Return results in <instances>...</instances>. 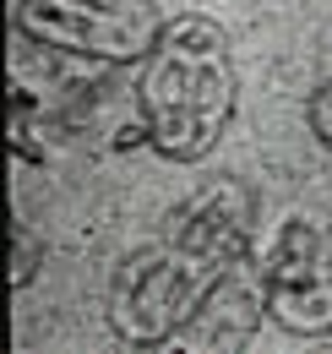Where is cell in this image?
<instances>
[{"label": "cell", "instance_id": "7", "mask_svg": "<svg viewBox=\"0 0 332 354\" xmlns=\"http://www.w3.org/2000/svg\"><path fill=\"white\" fill-rule=\"evenodd\" d=\"M305 115H311V131H316V142H322V147H332V77H327L316 93H311V109H305Z\"/></svg>", "mask_w": 332, "mask_h": 354}, {"label": "cell", "instance_id": "2", "mask_svg": "<svg viewBox=\"0 0 332 354\" xmlns=\"http://www.w3.org/2000/svg\"><path fill=\"white\" fill-rule=\"evenodd\" d=\"M142 136L169 164H202L240 109V60L229 28L208 11L169 17L136 77Z\"/></svg>", "mask_w": 332, "mask_h": 354}, {"label": "cell", "instance_id": "3", "mask_svg": "<svg viewBox=\"0 0 332 354\" xmlns=\"http://www.w3.org/2000/svg\"><path fill=\"white\" fill-rule=\"evenodd\" d=\"M11 33L55 55L131 66V60H147V49L158 44L164 17L153 0H17Z\"/></svg>", "mask_w": 332, "mask_h": 354}, {"label": "cell", "instance_id": "1", "mask_svg": "<svg viewBox=\"0 0 332 354\" xmlns=\"http://www.w3.org/2000/svg\"><path fill=\"white\" fill-rule=\"evenodd\" d=\"M246 251H256V191L234 175H212L169 207L153 240L120 257L104 300L115 338L136 349L174 344L212 278Z\"/></svg>", "mask_w": 332, "mask_h": 354}, {"label": "cell", "instance_id": "5", "mask_svg": "<svg viewBox=\"0 0 332 354\" xmlns=\"http://www.w3.org/2000/svg\"><path fill=\"white\" fill-rule=\"evenodd\" d=\"M261 316H267V267H261V251H246L240 262H229L212 278V289L191 310V322L174 333V349H196V354L240 349L256 338Z\"/></svg>", "mask_w": 332, "mask_h": 354}, {"label": "cell", "instance_id": "6", "mask_svg": "<svg viewBox=\"0 0 332 354\" xmlns=\"http://www.w3.org/2000/svg\"><path fill=\"white\" fill-rule=\"evenodd\" d=\"M39 278V234L17 218L11 223V289H28Z\"/></svg>", "mask_w": 332, "mask_h": 354}, {"label": "cell", "instance_id": "4", "mask_svg": "<svg viewBox=\"0 0 332 354\" xmlns=\"http://www.w3.org/2000/svg\"><path fill=\"white\" fill-rule=\"evenodd\" d=\"M267 316L299 338H332V229L289 218L261 251Z\"/></svg>", "mask_w": 332, "mask_h": 354}]
</instances>
